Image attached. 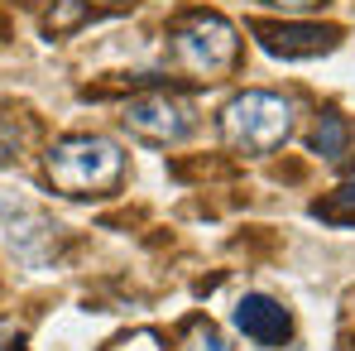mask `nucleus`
Returning <instances> with one entry per match:
<instances>
[{"instance_id":"nucleus-3","label":"nucleus","mask_w":355,"mask_h":351,"mask_svg":"<svg viewBox=\"0 0 355 351\" xmlns=\"http://www.w3.org/2000/svg\"><path fill=\"white\" fill-rule=\"evenodd\" d=\"M221 135L240 154H274L293 135V101L279 92H240L221 111Z\"/></svg>"},{"instance_id":"nucleus-11","label":"nucleus","mask_w":355,"mask_h":351,"mask_svg":"<svg viewBox=\"0 0 355 351\" xmlns=\"http://www.w3.org/2000/svg\"><path fill=\"white\" fill-rule=\"evenodd\" d=\"M19 212H24V202H19L10 188H0V222H15Z\"/></svg>"},{"instance_id":"nucleus-13","label":"nucleus","mask_w":355,"mask_h":351,"mask_svg":"<svg viewBox=\"0 0 355 351\" xmlns=\"http://www.w3.org/2000/svg\"><path fill=\"white\" fill-rule=\"evenodd\" d=\"M0 351H24V347H19V337H10V332H0Z\"/></svg>"},{"instance_id":"nucleus-7","label":"nucleus","mask_w":355,"mask_h":351,"mask_svg":"<svg viewBox=\"0 0 355 351\" xmlns=\"http://www.w3.org/2000/svg\"><path fill=\"white\" fill-rule=\"evenodd\" d=\"M312 154H322V159H346L351 154V125L346 116H336V111H327V116L312 125Z\"/></svg>"},{"instance_id":"nucleus-10","label":"nucleus","mask_w":355,"mask_h":351,"mask_svg":"<svg viewBox=\"0 0 355 351\" xmlns=\"http://www.w3.org/2000/svg\"><path fill=\"white\" fill-rule=\"evenodd\" d=\"M19 145H24V135H19V125H15V120H5V116H0V169L19 159Z\"/></svg>"},{"instance_id":"nucleus-9","label":"nucleus","mask_w":355,"mask_h":351,"mask_svg":"<svg viewBox=\"0 0 355 351\" xmlns=\"http://www.w3.org/2000/svg\"><path fill=\"white\" fill-rule=\"evenodd\" d=\"M178 351H236L207 318H192L182 332H178Z\"/></svg>"},{"instance_id":"nucleus-1","label":"nucleus","mask_w":355,"mask_h":351,"mask_svg":"<svg viewBox=\"0 0 355 351\" xmlns=\"http://www.w3.org/2000/svg\"><path fill=\"white\" fill-rule=\"evenodd\" d=\"M44 174L62 197H101L125 178V149L106 135H67L49 145Z\"/></svg>"},{"instance_id":"nucleus-2","label":"nucleus","mask_w":355,"mask_h":351,"mask_svg":"<svg viewBox=\"0 0 355 351\" xmlns=\"http://www.w3.org/2000/svg\"><path fill=\"white\" fill-rule=\"evenodd\" d=\"M168 54L182 72L216 82L240 63V29L216 10H187L168 29Z\"/></svg>"},{"instance_id":"nucleus-4","label":"nucleus","mask_w":355,"mask_h":351,"mask_svg":"<svg viewBox=\"0 0 355 351\" xmlns=\"http://www.w3.org/2000/svg\"><path fill=\"white\" fill-rule=\"evenodd\" d=\"M192 125H197L192 106L168 92H154V97H139L125 106V130L149 140V145H178L182 135H192Z\"/></svg>"},{"instance_id":"nucleus-6","label":"nucleus","mask_w":355,"mask_h":351,"mask_svg":"<svg viewBox=\"0 0 355 351\" xmlns=\"http://www.w3.org/2000/svg\"><path fill=\"white\" fill-rule=\"evenodd\" d=\"M250 29L274 58H317L331 54L341 39L331 24H250Z\"/></svg>"},{"instance_id":"nucleus-5","label":"nucleus","mask_w":355,"mask_h":351,"mask_svg":"<svg viewBox=\"0 0 355 351\" xmlns=\"http://www.w3.org/2000/svg\"><path fill=\"white\" fill-rule=\"evenodd\" d=\"M231 323H236L240 337H250L254 347H284L293 337L288 308L279 298H269V293H245L236 303V313H231Z\"/></svg>"},{"instance_id":"nucleus-14","label":"nucleus","mask_w":355,"mask_h":351,"mask_svg":"<svg viewBox=\"0 0 355 351\" xmlns=\"http://www.w3.org/2000/svg\"><path fill=\"white\" fill-rule=\"evenodd\" d=\"M111 5H116V0H111Z\"/></svg>"},{"instance_id":"nucleus-12","label":"nucleus","mask_w":355,"mask_h":351,"mask_svg":"<svg viewBox=\"0 0 355 351\" xmlns=\"http://www.w3.org/2000/svg\"><path fill=\"white\" fill-rule=\"evenodd\" d=\"M274 10H288V15H302V10H317V5H327V0H269Z\"/></svg>"},{"instance_id":"nucleus-8","label":"nucleus","mask_w":355,"mask_h":351,"mask_svg":"<svg viewBox=\"0 0 355 351\" xmlns=\"http://www.w3.org/2000/svg\"><path fill=\"white\" fill-rule=\"evenodd\" d=\"M312 217H322V222H341V227H351L355 222V174L331 193V197H322L317 207H312Z\"/></svg>"}]
</instances>
